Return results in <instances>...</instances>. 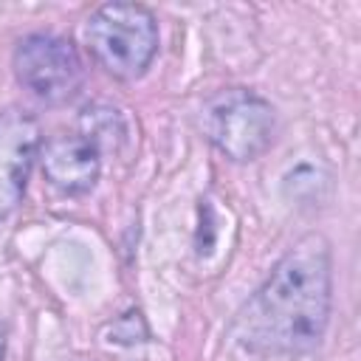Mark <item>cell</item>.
Returning a JSON list of instances; mask_svg holds the SVG:
<instances>
[{
    "instance_id": "1",
    "label": "cell",
    "mask_w": 361,
    "mask_h": 361,
    "mask_svg": "<svg viewBox=\"0 0 361 361\" xmlns=\"http://www.w3.org/2000/svg\"><path fill=\"white\" fill-rule=\"evenodd\" d=\"M330 302V245L322 234H305L243 305L234 336L254 353H307L327 330Z\"/></svg>"
},
{
    "instance_id": "2",
    "label": "cell",
    "mask_w": 361,
    "mask_h": 361,
    "mask_svg": "<svg viewBox=\"0 0 361 361\" xmlns=\"http://www.w3.org/2000/svg\"><path fill=\"white\" fill-rule=\"evenodd\" d=\"M85 42L113 79L133 82L158 51V23L141 3H104L87 17Z\"/></svg>"
},
{
    "instance_id": "3",
    "label": "cell",
    "mask_w": 361,
    "mask_h": 361,
    "mask_svg": "<svg viewBox=\"0 0 361 361\" xmlns=\"http://www.w3.org/2000/svg\"><path fill=\"white\" fill-rule=\"evenodd\" d=\"M203 130L226 158L245 164L259 158L271 147L276 116L262 96L243 87H231L217 93L206 104Z\"/></svg>"
},
{
    "instance_id": "4",
    "label": "cell",
    "mask_w": 361,
    "mask_h": 361,
    "mask_svg": "<svg viewBox=\"0 0 361 361\" xmlns=\"http://www.w3.org/2000/svg\"><path fill=\"white\" fill-rule=\"evenodd\" d=\"M14 76L17 82L45 104L71 102L85 82V68L79 51L71 39L56 34H31L14 48Z\"/></svg>"
},
{
    "instance_id": "5",
    "label": "cell",
    "mask_w": 361,
    "mask_h": 361,
    "mask_svg": "<svg viewBox=\"0 0 361 361\" xmlns=\"http://www.w3.org/2000/svg\"><path fill=\"white\" fill-rule=\"evenodd\" d=\"M42 149L39 121L20 107L0 113V223L20 206L31 166Z\"/></svg>"
},
{
    "instance_id": "6",
    "label": "cell",
    "mask_w": 361,
    "mask_h": 361,
    "mask_svg": "<svg viewBox=\"0 0 361 361\" xmlns=\"http://www.w3.org/2000/svg\"><path fill=\"white\" fill-rule=\"evenodd\" d=\"M45 180L62 195H85L99 180V147L79 135H54L39 149Z\"/></svg>"
},
{
    "instance_id": "7",
    "label": "cell",
    "mask_w": 361,
    "mask_h": 361,
    "mask_svg": "<svg viewBox=\"0 0 361 361\" xmlns=\"http://www.w3.org/2000/svg\"><path fill=\"white\" fill-rule=\"evenodd\" d=\"M3 353H6V330L0 324V361H3Z\"/></svg>"
}]
</instances>
